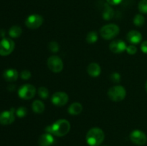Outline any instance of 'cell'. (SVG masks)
Listing matches in <instances>:
<instances>
[{"instance_id":"1","label":"cell","mask_w":147,"mask_h":146,"mask_svg":"<svg viewBox=\"0 0 147 146\" xmlns=\"http://www.w3.org/2000/svg\"><path fill=\"white\" fill-rule=\"evenodd\" d=\"M70 130V124L65 119H60L55 122L52 125L47 126L45 130L47 133L55 135L57 137H63L66 135Z\"/></svg>"},{"instance_id":"2","label":"cell","mask_w":147,"mask_h":146,"mask_svg":"<svg viewBox=\"0 0 147 146\" xmlns=\"http://www.w3.org/2000/svg\"><path fill=\"white\" fill-rule=\"evenodd\" d=\"M104 133L99 127H93L88 130L86 140L90 146H98L104 140Z\"/></svg>"},{"instance_id":"3","label":"cell","mask_w":147,"mask_h":146,"mask_svg":"<svg viewBox=\"0 0 147 146\" xmlns=\"http://www.w3.org/2000/svg\"><path fill=\"white\" fill-rule=\"evenodd\" d=\"M126 89L121 85H115L108 91V97L113 102H121L126 97Z\"/></svg>"},{"instance_id":"4","label":"cell","mask_w":147,"mask_h":146,"mask_svg":"<svg viewBox=\"0 0 147 146\" xmlns=\"http://www.w3.org/2000/svg\"><path fill=\"white\" fill-rule=\"evenodd\" d=\"M120 31L119 26L115 24H109L101 27L100 30V36L104 40H112L119 34Z\"/></svg>"},{"instance_id":"5","label":"cell","mask_w":147,"mask_h":146,"mask_svg":"<svg viewBox=\"0 0 147 146\" xmlns=\"http://www.w3.org/2000/svg\"><path fill=\"white\" fill-rule=\"evenodd\" d=\"M36 88L31 84H25L20 87L18 90V95L23 100H30L35 95Z\"/></svg>"},{"instance_id":"6","label":"cell","mask_w":147,"mask_h":146,"mask_svg":"<svg viewBox=\"0 0 147 146\" xmlns=\"http://www.w3.org/2000/svg\"><path fill=\"white\" fill-rule=\"evenodd\" d=\"M47 64L48 68L53 72L59 73L63 70V60L56 55H53L50 57L47 60Z\"/></svg>"},{"instance_id":"7","label":"cell","mask_w":147,"mask_h":146,"mask_svg":"<svg viewBox=\"0 0 147 146\" xmlns=\"http://www.w3.org/2000/svg\"><path fill=\"white\" fill-rule=\"evenodd\" d=\"M15 44L11 39L3 38L0 41V55L7 56L14 50Z\"/></svg>"},{"instance_id":"8","label":"cell","mask_w":147,"mask_h":146,"mask_svg":"<svg viewBox=\"0 0 147 146\" xmlns=\"http://www.w3.org/2000/svg\"><path fill=\"white\" fill-rule=\"evenodd\" d=\"M44 19L40 14H31L25 20V25L31 29L39 28L42 24Z\"/></svg>"},{"instance_id":"9","label":"cell","mask_w":147,"mask_h":146,"mask_svg":"<svg viewBox=\"0 0 147 146\" xmlns=\"http://www.w3.org/2000/svg\"><path fill=\"white\" fill-rule=\"evenodd\" d=\"M130 140L134 144L144 145L147 142V137L144 132L140 130H134L130 133Z\"/></svg>"},{"instance_id":"10","label":"cell","mask_w":147,"mask_h":146,"mask_svg":"<svg viewBox=\"0 0 147 146\" xmlns=\"http://www.w3.org/2000/svg\"><path fill=\"white\" fill-rule=\"evenodd\" d=\"M68 95L64 92H57L51 97V101L54 105L61 107L66 104L68 102Z\"/></svg>"},{"instance_id":"11","label":"cell","mask_w":147,"mask_h":146,"mask_svg":"<svg viewBox=\"0 0 147 146\" xmlns=\"http://www.w3.org/2000/svg\"><path fill=\"white\" fill-rule=\"evenodd\" d=\"M14 107L10 109L9 110L1 112L0 113V124L2 125H8L11 124L15 120V115H14Z\"/></svg>"},{"instance_id":"12","label":"cell","mask_w":147,"mask_h":146,"mask_svg":"<svg viewBox=\"0 0 147 146\" xmlns=\"http://www.w3.org/2000/svg\"><path fill=\"white\" fill-rule=\"evenodd\" d=\"M127 45L124 41L121 40H116L111 42L109 45V49L113 53H122L126 50Z\"/></svg>"},{"instance_id":"13","label":"cell","mask_w":147,"mask_h":146,"mask_svg":"<svg viewBox=\"0 0 147 146\" xmlns=\"http://www.w3.org/2000/svg\"><path fill=\"white\" fill-rule=\"evenodd\" d=\"M126 40L130 44H138L142 42V35L139 31L136 30H131L129 31L126 35Z\"/></svg>"},{"instance_id":"14","label":"cell","mask_w":147,"mask_h":146,"mask_svg":"<svg viewBox=\"0 0 147 146\" xmlns=\"http://www.w3.org/2000/svg\"><path fill=\"white\" fill-rule=\"evenodd\" d=\"M53 135L50 133H45L43 134L39 137L38 144L40 146H50L54 143L55 139L53 137Z\"/></svg>"},{"instance_id":"15","label":"cell","mask_w":147,"mask_h":146,"mask_svg":"<svg viewBox=\"0 0 147 146\" xmlns=\"http://www.w3.org/2000/svg\"><path fill=\"white\" fill-rule=\"evenodd\" d=\"M18 72L14 69H7L3 73V77L7 82H14L18 79Z\"/></svg>"},{"instance_id":"16","label":"cell","mask_w":147,"mask_h":146,"mask_svg":"<svg viewBox=\"0 0 147 146\" xmlns=\"http://www.w3.org/2000/svg\"><path fill=\"white\" fill-rule=\"evenodd\" d=\"M88 73L90 76L93 77H96L100 75V72H101V68H100V65L97 63H90L87 68Z\"/></svg>"},{"instance_id":"17","label":"cell","mask_w":147,"mask_h":146,"mask_svg":"<svg viewBox=\"0 0 147 146\" xmlns=\"http://www.w3.org/2000/svg\"><path fill=\"white\" fill-rule=\"evenodd\" d=\"M82 110H83V106L80 103L77 102L72 103L67 109V112L71 115H78L81 113Z\"/></svg>"},{"instance_id":"18","label":"cell","mask_w":147,"mask_h":146,"mask_svg":"<svg viewBox=\"0 0 147 146\" xmlns=\"http://www.w3.org/2000/svg\"><path fill=\"white\" fill-rule=\"evenodd\" d=\"M32 110L37 114H41L45 110V104L40 100H34L32 104Z\"/></svg>"},{"instance_id":"19","label":"cell","mask_w":147,"mask_h":146,"mask_svg":"<svg viewBox=\"0 0 147 146\" xmlns=\"http://www.w3.org/2000/svg\"><path fill=\"white\" fill-rule=\"evenodd\" d=\"M22 33V29L19 26H12L9 30V34L12 38H17Z\"/></svg>"},{"instance_id":"20","label":"cell","mask_w":147,"mask_h":146,"mask_svg":"<svg viewBox=\"0 0 147 146\" xmlns=\"http://www.w3.org/2000/svg\"><path fill=\"white\" fill-rule=\"evenodd\" d=\"M114 15V11H113V9L109 6L106 5L105 6L104 10L103 12V17L105 20H110L111 19Z\"/></svg>"},{"instance_id":"21","label":"cell","mask_w":147,"mask_h":146,"mask_svg":"<svg viewBox=\"0 0 147 146\" xmlns=\"http://www.w3.org/2000/svg\"><path fill=\"white\" fill-rule=\"evenodd\" d=\"M98 37L97 33L94 31H92L88 33L86 40L88 44H94L98 41Z\"/></svg>"},{"instance_id":"22","label":"cell","mask_w":147,"mask_h":146,"mask_svg":"<svg viewBox=\"0 0 147 146\" xmlns=\"http://www.w3.org/2000/svg\"><path fill=\"white\" fill-rule=\"evenodd\" d=\"M145 23V18L142 14H138L134 18V24L136 26V27H141Z\"/></svg>"},{"instance_id":"23","label":"cell","mask_w":147,"mask_h":146,"mask_svg":"<svg viewBox=\"0 0 147 146\" xmlns=\"http://www.w3.org/2000/svg\"><path fill=\"white\" fill-rule=\"evenodd\" d=\"M37 93L42 99H47L49 97L48 90L45 87H40L37 90Z\"/></svg>"},{"instance_id":"24","label":"cell","mask_w":147,"mask_h":146,"mask_svg":"<svg viewBox=\"0 0 147 146\" xmlns=\"http://www.w3.org/2000/svg\"><path fill=\"white\" fill-rule=\"evenodd\" d=\"M139 11L143 14H147V0H141L138 5Z\"/></svg>"},{"instance_id":"25","label":"cell","mask_w":147,"mask_h":146,"mask_svg":"<svg viewBox=\"0 0 147 146\" xmlns=\"http://www.w3.org/2000/svg\"><path fill=\"white\" fill-rule=\"evenodd\" d=\"M48 49L50 50V52L55 53L59 51L60 47H59V44L57 42H51L49 43Z\"/></svg>"},{"instance_id":"26","label":"cell","mask_w":147,"mask_h":146,"mask_svg":"<svg viewBox=\"0 0 147 146\" xmlns=\"http://www.w3.org/2000/svg\"><path fill=\"white\" fill-rule=\"evenodd\" d=\"M27 108L24 107H20L17 110H16V115L19 117H24L27 115Z\"/></svg>"},{"instance_id":"27","label":"cell","mask_w":147,"mask_h":146,"mask_svg":"<svg viewBox=\"0 0 147 146\" xmlns=\"http://www.w3.org/2000/svg\"><path fill=\"white\" fill-rule=\"evenodd\" d=\"M126 51L127 52L128 54L134 55V54H135L137 52V48H136V46L134 45V44H130V45L127 46Z\"/></svg>"},{"instance_id":"28","label":"cell","mask_w":147,"mask_h":146,"mask_svg":"<svg viewBox=\"0 0 147 146\" xmlns=\"http://www.w3.org/2000/svg\"><path fill=\"white\" fill-rule=\"evenodd\" d=\"M110 78L112 82L118 83L121 81V75L118 72H113L110 76Z\"/></svg>"},{"instance_id":"29","label":"cell","mask_w":147,"mask_h":146,"mask_svg":"<svg viewBox=\"0 0 147 146\" xmlns=\"http://www.w3.org/2000/svg\"><path fill=\"white\" fill-rule=\"evenodd\" d=\"M21 78L24 80H27L31 77V72L29 70H23L21 72Z\"/></svg>"},{"instance_id":"30","label":"cell","mask_w":147,"mask_h":146,"mask_svg":"<svg viewBox=\"0 0 147 146\" xmlns=\"http://www.w3.org/2000/svg\"><path fill=\"white\" fill-rule=\"evenodd\" d=\"M141 50L144 54H147V41H144L141 44Z\"/></svg>"},{"instance_id":"31","label":"cell","mask_w":147,"mask_h":146,"mask_svg":"<svg viewBox=\"0 0 147 146\" xmlns=\"http://www.w3.org/2000/svg\"><path fill=\"white\" fill-rule=\"evenodd\" d=\"M108 4H111V5H118V4H121L123 0H106Z\"/></svg>"},{"instance_id":"32","label":"cell","mask_w":147,"mask_h":146,"mask_svg":"<svg viewBox=\"0 0 147 146\" xmlns=\"http://www.w3.org/2000/svg\"><path fill=\"white\" fill-rule=\"evenodd\" d=\"M145 89H146V92H147V81H146V84H145Z\"/></svg>"}]
</instances>
